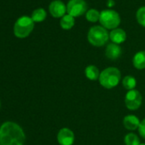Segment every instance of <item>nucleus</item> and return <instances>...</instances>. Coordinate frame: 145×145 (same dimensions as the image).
Returning <instances> with one entry per match:
<instances>
[{
    "mask_svg": "<svg viewBox=\"0 0 145 145\" xmlns=\"http://www.w3.org/2000/svg\"><path fill=\"white\" fill-rule=\"evenodd\" d=\"M26 134L15 122L6 121L0 127V145H24Z\"/></svg>",
    "mask_w": 145,
    "mask_h": 145,
    "instance_id": "f257e3e1",
    "label": "nucleus"
},
{
    "mask_svg": "<svg viewBox=\"0 0 145 145\" xmlns=\"http://www.w3.org/2000/svg\"><path fill=\"white\" fill-rule=\"evenodd\" d=\"M121 81V71L114 66L107 67L101 71L98 79L99 84L106 89H113L117 87Z\"/></svg>",
    "mask_w": 145,
    "mask_h": 145,
    "instance_id": "f03ea898",
    "label": "nucleus"
},
{
    "mask_svg": "<svg viewBox=\"0 0 145 145\" xmlns=\"http://www.w3.org/2000/svg\"><path fill=\"white\" fill-rule=\"evenodd\" d=\"M87 40L94 47H103L109 40V32L102 25H93L88 31Z\"/></svg>",
    "mask_w": 145,
    "mask_h": 145,
    "instance_id": "7ed1b4c3",
    "label": "nucleus"
},
{
    "mask_svg": "<svg viewBox=\"0 0 145 145\" xmlns=\"http://www.w3.org/2000/svg\"><path fill=\"white\" fill-rule=\"evenodd\" d=\"M34 21L31 17L23 15L18 18L14 25V34L18 38L27 37L34 29Z\"/></svg>",
    "mask_w": 145,
    "mask_h": 145,
    "instance_id": "20e7f679",
    "label": "nucleus"
},
{
    "mask_svg": "<svg viewBox=\"0 0 145 145\" xmlns=\"http://www.w3.org/2000/svg\"><path fill=\"white\" fill-rule=\"evenodd\" d=\"M121 21V20L119 13L114 9L109 8L100 12L99 22L101 25L107 30H114L115 28H118Z\"/></svg>",
    "mask_w": 145,
    "mask_h": 145,
    "instance_id": "39448f33",
    "label": "nucleus"
},
{
    "mask_svg": "<svg viewBox=\"0 0 145 145\" xmlns=\"http://www.w3.org/2000/svg\"><path fill=\"white\" fill-rule=\"evenodd\" d=\"M125 105L129 110H138L143 103V96L141 93L137 90H130L125 95L124 99Z\"/></svg>",
    "mask_w": 145,
    "mask_h": 145,
    "instance_id": "423d86ee",
    "label": "nucleus"
},
{
    "mask_svg": "<svg viewBox=\"0 0 145 145\" xmlns=\"http://www.w3.org/2000/svg\"><path fill=\"white\" fill-rule=\"evenodd\" d=\"M87 3L85 0H69L67 3V13L72 16L79 17L87 12Z\"/></svg>",
    "mask_w": 145,
    "mask_h": 145,
    "instance_id": "0eeeda50",
    "label": "nucleus"
},
{
    "mask_svg": "<svg viewBox=\"0 0 145 145\" xmlns=\"http://www.w3.org/2000/svg\"><path fill=\"white\" fill-rule=\"evenodd\" d=\"M57 142L60 145H73L75 142V134L68 127H62L57 133Z\"/></svg>",
    "mask_w": 145,
    "mask_h": 145,
    "instance_id": "6e6552de",
    "label": "nucleus"
},
{
    "mask_svg": "<svg viewBox=\"0 0 145 145\" xmlns=\"http://www.w3.org/2000/svg\"><path fill=\"white\" fill-rule=\"evenodd\" d=\"M49 12L54 18H62L67 13V5L61 0H54L49 5Z\"/></svg>",
    "mask_w": 145,
    "mask_h": 145,
    "instance_id": "1a4fd4ad",
    "label": "nucleus"
},
{
    "mask_svg": "<svg viewBox=\"0 0 145 145\" xmlns=\"http://www.w3.org/2000/svg\"><path fill=\"white\" fill-rule=\"evenodd\" d=\"M122 54V48L119 44L111 42L109 43L105 48V56L110 60L118 59Z\"/></svg>",
    "mask_w": 145,
    "mask_h": 145,
    "instance_id": "9d476101",
    "label": "nucleus"
},
{
    "mask_svg": "<svg viewBox=\"0 0 145 145\" xmlns=\"http://www.w3.org/2000/svg\"><path fill=\"white\" fill-rule=\"evenodd\" d=\"M141 121L135 115H127L123 119V126L128 131H136L138 129Z\"/></svg>",
    "mask_w": 145,
    "mask_h": 145,
    "instance_id": "9b49d317",
    "label": "nucleus"
},
{
    "mask_svg": "<svg viewBox=\"0 0 145 145\" xmlns=\"http://www.w3.org/2000/svg\"><path fill=\"white\" fill-rule=\"evenodd\" d=\"M109 39L112 42L120 45L126 40V33L121 28H115L111 30L109 33Z\"/></svg>",
    "mask_w": 145,
    "mask_h": 145,
    "instance_id": "f8f14e48",
    "label": "nucleus"
},
{
    "mask_svg": "<svg viewBox=\"0 0 145 145\" xmlns=\"http://www.w3.org/2000/svg\"><path fill=\"white\" fill-rule=\"evenodd\" d=\"M132 65L137 70L145 69V50L137 52L132 58Z\"/></svg>",
    "mask_w": 145,
    "mask_h": 145,
    "instance_id": "ddd939ff",
    "label": "nucleus"
},
{
    "mask_svg": "<svg viewBox=\"0 0 145 145\" xmlns=\"http://www.w3.org/2000/svg\"><path fill=\"white\" fill-rule=\"evenodd\" d=\"M101 71H99L98 67L94 65H89L85 69V77L90 81H97L99 79Z\"/></svg>",
    "mask_w": 145,
    "mask_h": 145,
    "instance_id": "4468645a",
    "label": "nucleus"
},
{
    "mask_svg": "<svg viewBox=\"0 0 145 145\" xmlns=\"http://www.w3.org/2000/svg\"><path fill=\"white\" fill-rule=\"evenodd\" d=\"M75 25V18L68 14H66L60 20V26L63 30H70Z\"/></svg>",
    "mask_w": 145,
    "mask_h": 145,
    "instance_id": "2eb2a0df",
    "label": "nucleus"
},
{
    "mask_svg": "<svg viewBox=\"0 0 145 145\" xmlns=\"http://www.w3.org/2000/svg\"><path fill=\"white\" fill-rule=\"evenodd\" d=\"M121 83H122L123 88L126 90H127V91L133 90L137 87V79L133 76L127 75V76H124V78L121 80Z\"/></svg>",
    "mask_w": 145,
    "mask_h": 145,
    "instance_id": "dca6fc26",
    "label": "nucleus"
},
{
    "mask_svg": "<svg viewBox=\"0 0 145 145\" xmlns=\"http://www.w3.org/2000/svg\"><path fill=\"white\" fill-rule=\"evenodd\" d=\"M46 17H47V13H46L45 9L43 8H38L36 9H34L31 15L32 20L37 23L43 22L46 19Z\"/></svg>",
    "mask_w": 145,
    "mask_h": 145,
    "instance_id": "f3484780",
    "label": "nucleus"
},
{
    "mask_svg": "<svg viewBox=\"0 0 145 145\" xmlns=\"http://www.w3.org/2000/svg\"><path fill=\"white\" fill-rule=\"evenodd\" d=\"M124 144L125 145H139L140 138L134 133H128L124 137Z\"/></svg>",
    "mask_w": 145,
    "mask_h": 145,
    "instance_id": "a211bd4d",
    "label": "nucleus"
},
{
    "mask_svg": "<svg viewBox=\"0 0 145 145\" xmlns=\"http://www.w3.org/2000/svg\"><path fill=\"white\" fill-rule=\"evenodd\" d=\"M85 18H86L87 21L91 22V23H96L97 21H99L100 12L95 8L88 9L87 12L85 13Z\"/></svg>",
    "mask_w": 145,
    "mask_h": 145,
    "instance_id": "6ab92c4d",
    "label": "nucleus"
},
{
    "mask_svg": "<svg viewBox=\"0 0 145 145\" xmlns=\"http://www.w3.org/2000/svg\"><path fill=\"white\" fill-rule=\"evenodd\" d=\"M136 19L138 23L145 28V6L140 7L136 12Z\"/></svg>",
    "mask_w": 145,
    "mask_h": 145,
    "instance_id": "aec40b11",
    "label": "nucleus"
},
{
    "mask_svg": "<svg viewBox=\"0 0 145 145\" xmlns=\"http://www.w3.org/2000/svg\"><path fill=\"white\" fill-rule=\"evenodd\" d=\"M138 130V133H139L140 137L145 139V118L141 121Z\"/></svg>",
    "mask_w": 145,
    "mask_h": 145,
    "instance_id": "412c9836",
    "label": "nucleus"
},
{
    "mask_svg": "<svg viewBox=\"0 0 145 145\" xmlns=\"http://www.w3.org/2000/svg\"><path fill=\"white\" fill-rule=\"evenodd\" d=\"M115 4V2L114 0H108V2H107V6L109 7V8L113 7Z\"/></svg>",
    "mask_w": 145,
    "mask_h": 145,
    "instance_id": "4be33fe9",
    "label": "nucleus"
},
{
    "mask_svg": "<svg viewBox=\"0 0 145 145\" xmlns=\"http://www.w3.org/2000/svg\"><path fill=\"white\" fill-rule=\"evenodd\" d=\"M139 145H145V144H140Z\"/></svg>",
    "mask_w": 145,
    "mask_h": 145,
    "instance_id": "5701e85b",
    "label": "nucleus"
},
{
    "mask_svg": "<svg viewBox=\"0 0 145 145\" xmlns=\"http://www.w3.org/2000/svg\"><path fill=\"white\" fill-rule=\"evenodd\" d=\"M0 107H1V102H0Z\"/></svg>",
    "mask_w": 145,
    "mask_h": 145,
    "instance_id": "b1692460",
    "label": "nucleus"
},
{
    "mask_svg": "<svg viewBox=\"0 0 145 145\" xmlns=\"http://www.w3.org/2000/svg\"><path fill=\"white\" fill-rule=\"evenodd\" d=\"M0 127H1V126H0Z\"/></svg>",
    "mask_w": 145,
    "mask_h": 145,
    "instance_id": "393cba45",
    "label": "nucleus"
}]
</instances>
